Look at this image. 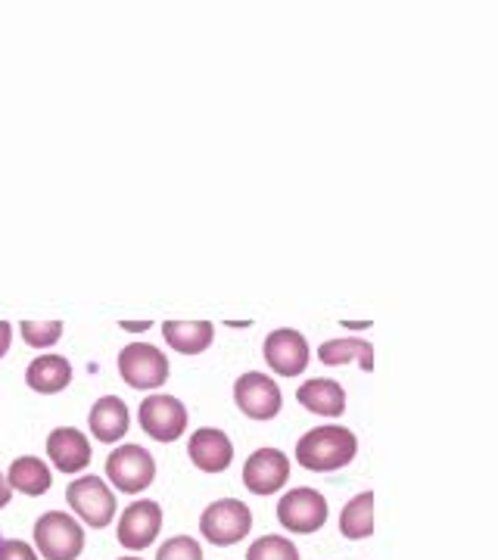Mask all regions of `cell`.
<instances>
[{
	"label": "cell",
	"instance_id": "cell-22",
	"mask_svg": "<svg viewBox=\"0 0 498 560\" xmlns=\"http://www.w3.org/2000/svg\"><path fill=\"white\" fill-rule=\"evenodd\" d=\"M246 560H299V548L283 536H262L250 545Z\"/></svg>",
	"mask_w": 498,
	"mask_h": 560
},
{
	"label": "cell",
	"instance_id": "cell-16",
	"mask_svg": "<svg viewBox=\"0 0 498 560\" xmlns=\"http://www.w3.org/2000/svg\"><path fill=\"white\" fill-rule=\"evenodd\" d=\"M299 405L321 418H339L346 411V389L337 381L327 377H312L297 389Z\"/></svg>",
	"mask_w": 498,
	"mask_h": 560
},
{
	"label": "cell",
	"instance_id": "cell-13",
	"mask_svg": "<svg viewBox=\"0 0 498 560\" xmlns=\"http://www.w3.org/2000/svg\"><path fill=\"white\" fill-rule=\"evenodd\" d=\"M47 458L60 474H79L91 464V442L76 427H57L47 436Z\"/></svg>",
	"mask_w": 498,
	"mask_h": 560
},
{
	"label": "cell",
	"instance_id": "cell-29",
	"mask_svg": "<svg viewBox=\"0 0 498 560\" xmlns=\"http://www.w3.org/2000/svg\"><path fill=\"white\" fill-rule=\"evenodd\" d=\"M119 560H140V558H119Z\"/></svg>",
	"mask_w": 498,
	"mask_h": 560
},
{
	"label": "cell",
	"instance_id": "cell-5",
	"mask_svg": "<svg viewBox=\"0 0 498 560\" xmlns=\"http://www.w3.org/2000/svg\"><path fill=\"white\" fill-rule=\"evenodd\" d=\"M119 374L131 389H160L169 381V359L153 342H128L119 352Z\"/></svg>",
	"mask_w": 498,
	"mask_h": 560
},
{
	"label": "cell",
	"instance_id": "cell-8",
	"mask_svg": "<svg viewBox=\"0 0 498 560\" xmlns=\"http://www.w3.org/2000/svg\"><path fill=\"white\" fill-rule=\"evenodd\" d=\"M278 521L283 529L299 533V536H309V533H319L321 526L327 523V499L321 495L319 489H290L278 504Z\"/></svg>",
	"mask_w": 498,
	"mask_h": 560
},
{
	"label": "cell",
	"instance_id": "cell-11",
	"mask_svg": "<svg viewBox=\"0 0 498 560\" xmlns=\"http://www.w3.org/2000/svg\"><path fill=\"white\" fill-rule=\"evenodd\" d=\"M290 480V458L280 448H256L243 464V486L253 495H275Z\"/></svg>",
	"mask_w": 498,
	"mask_h": 560
},
{
	"label": "cell",
	"instance_id": "cell-6",
	"mask_svg": "<svg viewBox=\"0 0 498 560\" xmlns=\"http://www.w3.org/2000/svg\"><path fill=\"white\" fill-rule=\"evenodd\" d=\"M66 501L91 529H106L116 517V495L100 477H79L66 486Z\"/></svg>",
	"mask_w": 498,
	"mask_h": 560
},
{
	"label": "cell",
	"instance_id": "cell-10",
	"mask_svg": "<svg viewBox=\"0 0 498 560\" xmlns=\"http://www.w3.org/2000/svg\"><path fill=\"white\" fill-rule=\"evenodd\" d=\"M262 355L280 377H299L309 364V342L293 327H280L265 337Z\"/></svg>",
	"mask_w": 498,
	"mask_h": 560
},
{
	"label": "cell",
	"instance_id": "cell-9",
	"mask_svg": "<svg viewBox=\"0 0 498 560\" xmlns=\"http://www.w3.org/2000/svg\"><path fill=\"white\" fill-rule=\"evenodd\" d=\"M234 401H238L240 411L253 420L278 418L280 408H283L280 386L268 374H259V371L240 374L238 383H234Z\"/></svg>",
	"mask_w": 498,
	"mask_h": 560
},
{
	"label": "cell",
	"instance_id": "cell-23",
	"mask_svg": "<svg viewBox=\"0 0 498 560\" xmlns=\"http://www.w3.org/2000/svg\"><path fill=\"white\" fill-rule=\"evenodd\" d=\"M22 340L32 349H47L57 346L62 337V320H22L20 324Z\"/></svg>",
	"mask_w": 498,
	"mask_h": 560
},
{
	"label": "cell",
	"instance_id": "cell-26",
	"mask_svg": "<svg viewBox=\"0 0 498 560\" xmlns=\"http://www.w3.org/2000/svg\"><path fill=\"white\" fill-rule=\"evenodd\" d=\"M10 342H13V324L10 320H0V359L10 352Z\"/></svg>",
	"mask_w": 498,
	"mask_h": 560
},
{
	"label": "cell",
	"instance_id": "cell-28",
	"mask_svg": "<svg viewBox=\"0 0 498 560\" xmlns=\"http://www.w3.org/2000/svg\"><path fill=\"white\" fill-rule=\"evenodd\" d=\"M147 327H150V320H121V330H131V334H140Z\"/></svg>",
	"mask_w": 498,
	"mask_h": 560
},
{
	"label": "cell",
	"instance_id": "cell-25",
	"mask_svg": "<svg viewBox=\"0 0 498 560\" xmlns=\"http://www.w3.org/2000/svg\"><path fill=\"white\" fill-rule=\"evenodd\" d=\"M0 560H40L38 551L22 539L0 541Z\"/></svg>",
	"mask_w": 498,
	"mask_h": 560
},
{
	"label": "cell",
	"instance_id": "cell-19",
	"mask_svg": "<svg viewBox=\"0 0 498 560\" xmlns=\"http://www.w3.org/2000/svg\"><path fill=\"white\" fill-rule=\"evenodd\" d=\"M7 482H10V489H16L22 495L38 499V495H44V492L54 486V474H50V467L40 458H35V455H22V458H16L10 464Z\"/></svg>",
	"mask_w": 498,
	"mask_h": 560
},
{
	"label": "cell",
	"instance_id": "cell-20",
	"mask_svg": "<svg viewBox=\"0 0 498 560\" xmlns=\"http://www.w3.org/2000/svg\"><path fill=\"white\" fill-rule=\"evenodd\" d=\"M319 359L331 368L337 364H349V361H359L364 371H374V346L361 337H339V340L321 342Z\"/></svg>",
	"mask_w": 498,
	"mask_h": 560
},
{
	"label": "cell",
	"instance_id": "cell-1",
	"mask_svg": "<svg viewBox=\"0 0 498 560\" xmlns=\"http://www.w3.org/2000/svg\"><path fill=\"white\" fill-rule=\"evenodd\" d=\"M359 452V440L349 427H315L297 442V460L305 470L331 474L346 467Z\"/></svg>",
	"mask_w": 498,
	"mask_h": 560
},
{
	"label": "cell",
	"instance_id": "cell-24",
	"mask_svg": "<svg viewBox=\"0 0 498 560\" xmlns=\"http://www.w3.org/2000/svg\"><path fill=\"white\" fill-rule=\"evenodd\" d=\"M157 560H202V548L190 536H172V539L160 545Z\"/></svg>",
	"mask_w": 498,
	"mask_h": 560
},
{
	"label": "cell",
	"instance_id": "cell-15",
	"mask_svg": "<svg viewBox=\"0 0 498 560\" xmlns=\"http://www.w3.org/2000/svg\"><path fill=\"white\" fill-rule=\"evenodd\" d=\"M128 423H131V415H128V405H125L119 396H103V399L94 401V408L88 411L91 436H97V440L106 442V445L119 442L121 436L128 433Z\"/></svg>",
	"mask_w": 498,
	"mask_h": 560
},
{
	"label": "cell",
	"instance_id": "cell-7",
	"mask_svg": "<svg viewBox=\"0 0 498 560\" xmlns=\"http://www.w3.org/2000/svg\"><path fill=\"white\" fill-rule=\"evenodd\" d=\"M140 430L157 442H175L184 436L187 430V408L181 405L175 396H165V393H153L140 401L138 408Z\"/></svg>",
	"mask_w": 498,
	"mask_h": 560
},
{
	"label": "cell",
	"instance_id": "cell-3",
	"mask_svg": "<svg viewBox=\"0 0 498 560\" xmlns=\"http://www.w3.org/2000/svg\"><path fill=\"white\" fill-rule=\"evenodd\" d=\"M250 529H253V511L240 499L212 501L199 517V533L219 548L243 541L250 536Z\"/></svg>",
	"mask_w": 498,
	"mask_h": 560
},
{
	"label": "cell",
	"instance_id": "cell-21",
	"mask_svg": "<svg viewBox=\"0 0 498 560\" xmlns=\"http://www.w3.org/2000/svg\"><path fill=\"white\" fill-rule=\"evenodd\" d=\"M339 533L352 541L368 539L374 533V492H361L352 501H346L339 514Z\"/></svg>",
	"mask_w": 498,
	"mask_h": 560
},
{
	"label": "cell",
	"instance_id": "cell-17",
	"mask_svg": "<svg viewBox=\"0 0 498 560\" xmlns=\"http://www.w3.org/2000/svg\"><path fill=\"white\" fill-rule=\"evenodd\" d=\"M162 337L181 355H199L216 340V327L212 320H165Z\"/></svg>",
	"mask_w": 498,
	"mask_h": 560
},
{
	"label": "cell",
	"instance_id": "cell-12",
	"mask_svg": "<svg viewBox=\"0 0 498 560\" xmlns=\"http://www.w3.org/2000/svg\"><path fill=\"white\" fill-rule=\"evenodd\" d=\"M160 529H162L160 504L150 499L135 501V504H128V508L121 511L119 545L121 548H128V551H143V548H150V545L157 541Z\"/></svg>",
	"mask_w": 498,
	"mask_h": 560
},
{
	"label": "cell",
	"instance_id": "cell-14",
	"mask_svg": "<svg viewBox=\"0 0 498 560\" xmlns=\"http://www.w3.org/2000/svg\"><path fill=\"white\" fill-rule=\"evenodd\" d=\"M187 455L190 460L197 464L199 470H206V474H221V470H228L231 467V460H234V445L228 440V433H221L216 427H202L197 430L190 442H187Z\"/></svg>",
	"mask_w": 498,
	"mask_h": 560
},
{
	"label": "cell",
	"instance_id": "cell-27",
	"mask_svg": "<svg viewBox=\"0 0 498 560\" xmlns=\"http://www.w3.org/2000/svg\"><path fill=\"white\" fill-rule=\"evenodd\" d=\"M10 499H13V489H10V482H7V477L0 474V511L10 504Z\"/></svg>",
	"mask_w": 498,
	"mask_h": 560
},
{
	"label": "cell",
	"instance_id": "cell-18",
	"mask_svg": "<svg viewBox=\"0 0 498 560\" xmlns=\"http://www.w3.org/2000/svg\"><path fill=\"white\" fill-rule=\"evenodd\" d=\"M25 383L40 396H57L72 383V364L62 355H40L28 364Z\"/></svg>",
	"mask_w": 498,
	"mask_h": 560
},
{
	"label": "cell",
	"instance_id": "cell-2",
	"mask_svg": "<svg viewBox=\"0 0 498 560\" xmlns=\"http://www.w3.org/2000/svg\"><path fill=\"white\" fill-rule=\"evenodd\" d=\"M35 548L44 560H79L84 551V529L66 511H47L35 521Z\"/></svg>",
	"mask_w": 498,
	"mask_h": 560
},
{
	"label": "cell",
	"instance_id": "cell-4",
	"mask_svg": "<svg viewBox=\"0 0 498 560\" xmlns=\"http://www.w3.org/2000/svg\"><path fill=\"white\" fill-rule=\"evenodd\" d=\"M106 477L109 482L128 492V495H138L143 489H150L157 480V460L153 455L143 448V445H119L109 458H106Z\"/></svg>",
	"mask_w": 498,
	"mask_h": 560
}]
</instances>
